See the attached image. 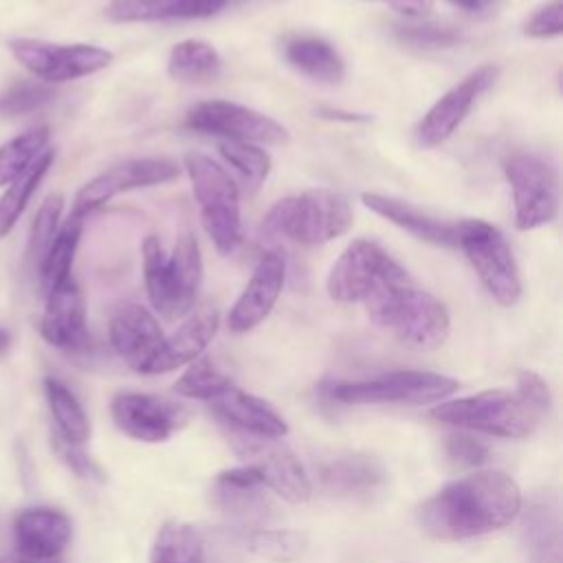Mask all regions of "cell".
<instances>
[{
  "mask_svg": "<svg viewBox=\"0 0 563 563\" xmlns=\"http://www.w3.org/2000/svg\"><path fill=\"white\" fill-rule=\"evenodd\" d=\"M521 512V490L504 471H477L429 497L418 519L424 532L442 541H460L499 530Z\"/></svg>",
  "mask_w": 563,
  "mask_h": 563,
  "instance_id": "cell-1",
  "label": "cell"
},
{
  "mask_svg": "<svg viewBox=\"0 0 563 563\" xmlns=\"http://www.w3.org/2000/svg\"><path fill=\"white\" fill-rule=\"evenodd\" d=\"M418 284L376 242L356 240L328 273V295L341 303H363L367 317L385 330L387 321Z\"/></svg>",
  "mask_w": 563,
  "mask_h": 563,
  "instance_id": "cell-2",
  "label": "cell"
},
{
  "mask_svg": "<svg viewBox=\"0 0 563 563\" xmlns=\"http://www.w3.org/2000/svg\"><path fill=\"white\" fill-rule=\"evenodd\" d=\"M143 279L152 308L174 321L191 312L202 286V255L191 231L178 235L172 251L158 235L143 242Z\"/></svg>",
  "mask_w": 563,
  "mask_h": 563,
  "instance_id": "cell-3",
  "label": "cell"
},
{
  "mask_svg": "<svg viewBox=\"0 0 563 563\" xmlns=\"http://www.w3.org/2000/svg\"><path fill=\"white\" fill-rule=\"evenodd\" d=\"M352 222L354 213L343 194L308 189L277 200L264 218V229L301 246H319L345 235Z\"/></svg>",
  "mask_w": 563,
  "mask_h": 563,
  "instance_id": "cell-4",
  "label": "cell"
},
{
  "mask_svg": "<svg viewBox=\"0 0 563 563\" xmlns=\"http://www.w3.org/2000/svg\"><path fill=\"white\" fill-rule=\"evenodd\" d=\"M185 172L191 180L200 220L213 246L222 255H231L242 244L240 189L229 172L211 156L200 152L185 154Z\"/></svg>",
  "mask_w": 563,
  "mask_h": 563,
  "instance_id": "cell-5",
  "label": "cell"
},
{
  "mask_svg": "<svg viewBox=\"0 0 563 563\" xmlns=\"http://www.w3.org/2000/svg\"><path fill=\"white\" fill-rule=\"evenodd\" d=\"M431 418L497 438H528L541 420L517 391L508 389H486L466 398L440 402L431 409Z\"/></svg>",
  "mask_w": 563,
  "mask_h": 563,
  "instance_id": "cell-6",
  "label": "cell"
},
{
  "mask_svg": "<svg viewBox=\"0 0 563 563\" xmlns=\"http://www.w3.org/2000/svg\"><path fill=\"white\" fill-rule=\"evenodd\" d=\"M457 389V380L435 372L396 369L361 380H336L325 387L328 398L343 405H429L442 402Z\"/></svg>",
  "mask_w": 563,
  "mask_h": 563,
  "instance_id": "cell-7",
  "label": "cell"
},
{
  "mask_svg": "<svg viewBox=\"0 0 563 563\" xmlns=\"http://www.w3.org/2000/svg\"><path fill=\"white\" fill-rule=\"evenodd\" d=\"M457 249L464 251L488 295L501 306H515L521 297V277L515 255L497 227L484 220H460Z\"/></svg>",
  "mask_w": 563,
  "mask_h": 563,
  "instance_id": "cell-8",
  "label": "cell"
},
{
  "mask_svg": "<svg viewBox=\"0 0 563 563\" xmlns=\"http://www.w3.org/2000/svg\"><path fill=\"white\" fill-rule=\"evenodd\" d=\"M504 174L512 191L515 227L519 231L545 227L559 216V176L550 163L517 152L504 163Z\"/></svg>",
  "mask_w": 563,
  "mask_h": 563,
  "instance_id": "cell-9",
  "label": "cell"
},
{
  "mask_svg": "<svg viewBox=\"0 0 563 563\" xmlns=\"http://www.w3.org/2000/svg\"><path fill=\"white\" fill-rule=\"evenodd\" d=\"M9 51L42 84H59L95 75L112 62V53L95 44H53L33 37L11 40Z\"/></svg>",
  "mask_w": 563,
  "mask_h": 563,
  "instance_id": "cell-10",
  "label": "cell"
},
{
  "mask_svg": "<svg viewBox=\"0 0 563 563\" xmlns=\"http://www.w3.org/2000/svg\"><path fill=\"white\" fill-rule=\"evenodd\" d=\"M185 125L202 134L255 145H284L290 141L288 130L279 121L260 110L224 99L194 103L185 114Z\"/></svg>",
  "mask_w": 563,
  "mask_h": 563,
  "instance_id": "cell-11",
  "label": "cell"
},
{
  "mask_svg": "<svg viewBox=\"0 0 563 563\" xmlns=\"http://www.w3.org/2000/svg\"><path fill=\"white\" fill-rule=\"evenodd\" d=\"M499 68L495 64H482L451 86L418 121L413 134L420 147H438L451 139L464 123L477 99L495 84Z\"/></svg>",
  "mask_w": 563,
  "mask_h": 563,
  "instance_id": "cell-12",
  "label": "cell"
},
{
  "mask_svg": "<svg viewBox=\"0 0 563 563\" xmlns=\"http://www.w3.org/2000/svg\"><path fill=\"white\" fill-rule=\"evenodd\" d=\"M176 176H178V165L169 158L145 156V158L123 161V163L101 172L99 176L88 180L77 191L70 216L84 218L123 191L163 185V183L174 180Z\"/></svg>",
  "mask_w": 563,
  "mask_h": 563,
  "instance_id": "cell-13",
  "label": "cell"
},
{
  "mask_svg": "<svg viewBox=\"0 0 563 563\" xmlns=\"http://www.w3.org/2000/svg\"><path fill=\"white\" fill-rule=\"evenodd\" d=\"M385 330H389L409 350L431 352L449 339L451 317L438 297L416 286L396 308Z\"/></svg>",
  "mask_w": 563,
  "mask_h": 563,
  "instance_id": "cell-14",
  "label": "cell"
},
{
  "mask_svg": "<svg viewBox=\"0 0 563 563\" xmlns=\"http://www.w3.org/2000/svg\"><path fill=\"white\" fill-rule=\"evenodd\" d=\"M114 424L141 442H165L189 418V413L165 398L139 391H121L110 405Z\"/></svg>",
  "mask_w": 563,
  "mask_h": 563,
  "instance_id": "cell-15",
  "label": "cell"
},
{
  "mask_svg": "<svg viewBox=\"0 0 563 563\" xmlns=\"http://www.w3.org/2000/svg\"><path fill=\"white\" fill-rule=\"evenodd\" d=\"M286 282V262L277 251H264L244 290L227 314L231 332H249L260 325L277 303Z\"/></svg>",
  "mask_w": 563,
  "mask_h": 563,
  "instance_id": "cell-16",
  "label": "cell"
},
{
  "mask_svg": "<svg viewBox=\"0 0 563 563\" xmlns=\"http://www.w3.org/2000/svg\"><path fill=\"white\" fill-rule=\"evenodd\" d=\"M44 314L40 319V334L55 347L66 352H81L90 343L86 323V303L81 288L70 277L44 292Z\"/></svg>",
  "mask_w": 563,
  "mask_h": 563,
  "instance_id": "cell-17",
  "label": "cell"
},
{
  "mask_svg": "<svg viewBox=\"0 0 563 563\" xmlns=\"http://www.w3.org/2000/svg\"><path fill=\"white\" fill-rule=\"evenodd\" d=\"M73 523L66 512L46 506L24 508L13 519V548L31 559L53 561L70 543Z\"/></svg>",
  "mask_w": 563,
  "mask_h": 563,
  "instance_id": "cell-18",
  "label": "cell"
},
{
  "mask_svg": "<svg viewBox=\"0 0 563 563\" xmlns=\"http://www.w3.org/2000/svg\"><path fill=\"white\" fill-rule=\"evenodd\" d=\"M363 205L378 213L380 218L389 220L391 224L400 227L402 231L411 233L413 238L435 244V246H444V249H457V235H460V222H449L442 220L433 213H429L427 209L396 198V196H385V194H374V191H365L361 196Z\"/></svg>",
  "mask_w": 563,
  "mask_h": 563,
  "instance_id": "cell-19",
  "label": "cell"
},
{
  "mask_svg": "<svg viewBox=\"0 0 563 563\" xmlns=\"http://www.w3.org/2000/svg\"><path fill=\"white\" fill-rule=\"evenodd\" d=\"M220 325V312L211 306L189 314L174 334L163 336L158 350L141 374H165L196 361L211 343Z\"/></svg>",
  "mask_w": 563,
  "mask_h": 563,
  "instance_id": "cell-20",
  "label": "cell"
},
{
  "mask_svg": "<svg viewBox=\"0 0 563 563\" xmlns=\"http://www.w3.org/2000/svg\"><path fill=\"white\" fill-rule=\"evenodd\" d=\"M110 343L114 352L136 372H143L163 341L156 317L141 303H123L110 319Z\"/></svg>",
  "mask_w": 563,
  "mask_h": 563,
  "instance_id": "cell-21",
  "label": "cell"
},
{
  "mask_svg": "<svg viewBox=\"0 0 563 563\" xmlns=\"http://www.w3.org/2000/svg\"><path fill=\"white\" fill-rule=\"evenodd\" d=\"M211 407L240 435L260 438V440H279L288 433V424L266 400L249 391H242L235 385L218 394L211 400Z\"/></svg>",
  "mask_w": 563,
  "mask_h": 563,
  "instance_id": "cell-22",
  "label": "cell"
},
{
  "mask_svg": "<svg viewBox=\"0 0 563 563\" xmlns=\"http://www.w3.org/2000/svg\"><path fill=\"white\" fill-rule=\"evenodd\" d=\"M255 440L257 444L242 440L246 444L244 453L255 457L249 464H255L260 468L266 488L275 490L277 495H282L292 504L306 501L310 497V479L299 457L282 444H271L273 440H260V438Z\"/></svg>",
  "mask_w": 563,
  "mask_h": 563,
  "instance_id": "cell-23",
  "label": "cell"
},
{
  "mask_svg": "<svg viewBox=\"0 0 563 563\" xmlns=\"http://www.w3.org/2000/svg\"><path fill=\"white\" fill-rule=\"evenodd\" d=\"M264 477L255 464L227 468L213 479V504L233 517H262L266 508Z\"/></svg>",
  "mask_w": 563,
  "mask_h": 563,
  "instance_id": "cell-24",
  "label": "cell"
},
{
  "mask_svg": "<svg viewBox=\"0 0 563 563\" xmlns=\"http://www.w3.org/2000/svg\"><path fill=\"white\" fill-rule=\"evenodd\" d=\"M229 0H110L106 15L112 22H167L211 18Z\"/></svg>",
  "mask_w": 563,
  "mask_h": 563,
  "instance_id": "cell-25",
  "label": "cell"
},
{
  "mask_svg": "<svg viewBox=\"0 0 563 563\" xmlns=\"http://www.w3.org/2000/svg\"><path fill=\"white\" fill-rule=\"evenodd\" d=\"M523 543L528 563H561V515L559 499L541 493L523 512Z\"/></svg>",
  "mask_w": 563,
  "mask_h": 563,
  "instance_id": "cell-26",
  "label": "cell"
},
{
  "mask_svg": "<svg viewBox=\"0 0 563 563\" xmlns=\"http://www.w3.org/2000/svg\"><path fill=\"white\" fill-rule=\"evenodd\" d=\"M282 55L295 70L321 84H339L345 75V64L339 51L317 35L295 33L284 37Z\"/></svg>",
  "mask_w": 563,
  "mask_h": 563,
  "instance_id": "cell-27",
  "label": "cell"
},
{
  "mask_svg": "<svg viewBox=\"0 0 563 563\" xmlns=\"http://www.w3.org/2000/svg\"><path fill=\"white\" fill-rule=\"evenodd\" d=\"M383 464L367 453H343L321 464V484L341 495H365L385 482Z\"/></svg>",
  "mask_w": 563,
  "mask_h": 563,
  "instance_id": "cell-28",
  "label": "cell"
},
{
  "mask_svg": "<svg viewBox=\"0 0 563 563\" xmlns=\"http://www.w3.org/2000/svg\"><path fill=\"white\" fill-rule=\"evenodd\" d=\"M167 73L172 79L185 84L213 81L222 73V57L205 40H183L169 51Z\"/></svg>",
  "mask_w": 563,
  "mask_h": 563,
  "instance_id": "cell-29",
  "label": "cell"
},
{
  "mask_svg": "<svg viewBox=\"0 0 563 563\" xmlns=\"http://www.w3.org/2000/svg\"><path fill=\"white\" fill-rule=\"evenodd\" d=\"M81 227H84V218L70 216L57 231V235L53 238L48 251L44 253L35 275L40 279V286L44 292H48L51 288L59 286L62 282L73 277V260L79 246V238H81Z\"/></svg>",
  "mask_w": 563,
  "mask_h": 563,
  "instance_id": "cell-30",
  "label": "cell"
},
{
  "mask_svg": "<svg viewBox=\"0 0 563 563\" xmlns=\"http://www.w3.org/2000/svg\"><path fill=\"white\" fill-rule=\"evenodd\" d=\"M150 563H205V543L198 528L180 519L165 521L156 532Z\"/></svg>",
  "mask_w": 563,
  "mask_h": 563,
  "instance_id": "cell-31",
  "label": "cell"
},
{
  "mask_svg": "<svg viewBox=\"0 0 563 563\" xmlns=\"http://www.w3.org/2000/svg\"><path fill=\"white\" fill-rule=\"evenodd\" d=\"M44 391L55 422V435L73 444H84L90 438V422L77 396L57 378H46Z\"/></svg>",
  "mask_w": 563,
  "mask_h": 563,
  "instance_id": "cell-32",
  "label": "cell"
},
{
  "mask_svg": "<svg viewBox=\"0 0 563 563\" xmlns=\"http://www.w3.org/2000/svg\"><path fill=\"white\" fill-rule=\"evenodd\" d=\"M55 161V150L48 147L20 178H15L7 191L0 196V240L15 227L20 216L24 213L29 200L33 198L35 189L48 174L51 165Z\"/></svg>",
  "mask_w": 563,
  "mask_h": 563,
  "instance_id": "cell-33",
  "label": "cell"
},
{
  "mask_svg": "<svg viewBox=\"0 0 563 563\" xmlns=\"http://www.w3.org/2000/svg\"><path fill=\"white\" fill-rule=\"evenodd\" d=\"M48 141H51V130L40 125L2 143L0 145V185H11L15 178H20L48 150Z\"/></svg>",
  "mask_w": 563,
  "mask_h": 563,
  "instance_id": "cell-34",
  "label": "cell"
},
{
  "mask_svg": "<svg viewBox=\"0 0 563 563\" xmlns=\"http://www.w3.org/2000/svg\"><path fill=\"white\" fill-rule=\"evenodd\" d=\"M218 150L224 156V161L235 169V174L249 191H257L262 187L271 172V156L266 150H262L255 143L227 139L218 143Z\"/></svg>",
  "mask_w": 563,
  "mask_h": 563,
  "instance_id": "cell-35",
  "label": "cell"
},
{
  "mask_svg": "<svg viewBox=\"0 0 563 563\" xmlns=\"http://www.w3.org/2000/svg\"><path fill=\"white\" fill-rule=\"evenodd\" d=\"M233 385L231 376L224 374L211 358H196L189 363L187 372L176 380L174 391L185 398L213 400L218 394Z\"/></svg>",
  "mask_w": 563,
  "mask_h": 563,
  "instance_id": "cell-36",
  "label": "cell"
},
{
  "mask_svg": "<svg viewBox=\"0 0 563 563\" xmlns=\"http://www.w3.org/2000/svg\"><path fill=\"white\" fill-rule=\"evenodd\" d=\"M62 211H64V198L59 194H51L44 198V202L40 205V209L33 218L31 235H29V244H26V262L33 273L37 271L44 253L48 251L53 238L59 231Z\"/></svg>",
  "mask_w": 563,
  "mask_h": 563,
  "instance_id": "cell-37",
  "label": "cell"
},
{
  "mask_svg": "<svg viewBox=\"0 0 563 563\" xmlns=\"http://www.w3.org/2000/svg\"><path fill=\"white\" fill-rule=\"evenodd\" d=\"M53 97L55 92L42 81H31V79L11 81L0 92V119H18V117L31 114L44 108Z\"/></svg>",
  "mask_w": 563,
  "mask_h": 563,
  "instance_id": "cell-38",
  "label": "cell"
},
{
  "mask_svg": "<svg viewBox=\"0 0 563 563\" xmlns=\"http://www.w3.org/2000/svg\"><path fill=\"white\" fill-rule=\"evenodd\" d=\"M391 35L413 48H449L462 40L460 29L438 22H398L391 26Z\"/></svg>",
  "mask_w": 563,
  "mask_h": 563,
  "instance_id": "cell-39",
  "label": "cell"
},
{
  "mask_svg": "<svg viewBox=\"0 0 563 563\" xmlns=\"http://www.w3.org/2000/svg\"><path fill=\"white\" fill-rule=\"evenodd\" d=\"M251 552H255L262 559L288 563L303 554L306 550V537L297 530H257L249 539Z\"/></svg>",
  "mask_w": 563,
  "mask_h": 563,
  "instance_id": "cell-40",
  "label": "cell"
},
{
  "mask_svg": "<svg viewBox=\"0 0 563 563\" xmlns=\"http://www.w3.org/2000/svg\"><path fill=\"white\" fill-rule=\"evenodd\" d=\"M517 396L537 413L545 416L552 409V394L548 383L532 369H521L517 374Z\"/></svg>",
  "mask_w": 563,
  "mask_h": 563,
  "instance_id": "cell-41",
  "label": "cell"
},
{
  "mask_svg": "<svg viewBox=\"0 0 563 563\" xmlns=\"http://www.w3.org/2000/svg\"><path fill=\"white\" fill-rule=\"evenodd\" d=\"M563 31V0H550L523 24V33L534 40H550Z\"/></svg>",
  "mask_w": 563,
  "mask_h": 563,
  "instance_id": "cell-42",
  "label": "cell"
},
{
  "mask_svg": "<svg viewBox=\"0 0 563 563\" xmlns=\"http://www.w3.org/2000/svg\"><path fill=\"white\" fill-rule=\"evenodd\" d=\"M53 446H55L59 460H62L73 473H77L79 477H88V479H99V477H101L99 466L88 457V453L81 449V444L66 442V440H62V438H57V435L53 433Z\"/></svg>",
  "mask_w": 563,
  "mask_h": 563,
  "instance_id": "cell-43",
  "label": "cell"
},
{
  "mask_svg": "<svg viewBox=\"0 0 563 563\" xmlns=\"http://www.w3.org/2000/svg\"><path fill=\"white\" fill-rule=\"evenodd\" d=\"M446 453L462 466H479L488 460V446L464 433L451 435L446 440Z\"/></svg>",
  "mask_w": 563,
  "mask_h": 563,
  "instance_id": "cell-44",
  "label": "cell"
},
{
  "mask_svg": "<svg viewBox=\"0 0 563 563\" xmlns=\"http://www.w3.org/2000/svg\"><path fill=\"white\" fill-rule=\"evenodd\" d=\"M398 11L405 18H424L433 9V0H374Z\"/></svg>",
  "mask_w": 563,
  "mask_h": 563,
  "instance_id": "cell-45",
  "label": "cell"
},
{
  "mask_svg": "<svg viewBox=\"0 0 563 563\" xmlns=\"http://www.w3.org/2000/svg\"><path fill=\"white\" fill-rule=\"evenodd\" d=\"M453 7H457L460 11L464 13H471V15H482L486 11H490L493 7L499 4V0H449Z\"/></svg>",
  "mask_w": 563,
  "mask_h": 563,
  "instance_id": "cell-46",
  "label": "cell"
},
{
  "mask_svg": "<svg viewBox=\"0 0 563 563\" xmlns=\"http://www.w3.org/2000/svg\"><path fill=\"white\" fill-rule=\"evenodd\" d=\"M0 563H57L55 559L53 561H42V559H31V556H24L20 554L15 548H9L4 543V539L0 537Z\"/></svg>",
  "mask_w": 563,
  "mask_h": 563,
  "instance_id": "cell-47",
  "label": "cell"
},
{
  "mask_svg": "<svg viewBox=\"0 0 563 563\" xmlns=\"http://www.w3.org/2000/svg\"><path fill=\"white\" fill-rule=\"evenodd\" d=\"M321 117H328V119H345V121H363L365 117H356L352 112H341V110H319Z\"/></svg>",
  "mask_w": 563,
  "mask_h": 563,
  "instance_id": "cell-48",
  "label": "cell"
},
{
  "mask_svg": "<svg viewBox=\"0 0 563 563\" xmlns=\"http://www.w3.org/2000/svg\"><path fill=\"white\" fill-rule=\"evenodd\" d=\"M9 345H11V334L0 328V356L9 350Z\"/></svg>",
  "mask_w": 563,
  "mask_h": 563,
  "instance_id": "cell-49",
  "label": "cell"
}]
</instances>
